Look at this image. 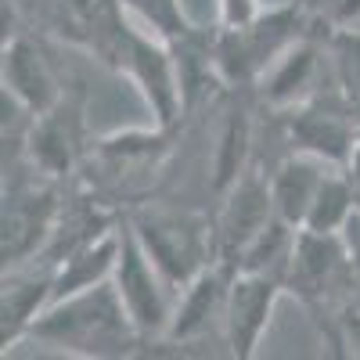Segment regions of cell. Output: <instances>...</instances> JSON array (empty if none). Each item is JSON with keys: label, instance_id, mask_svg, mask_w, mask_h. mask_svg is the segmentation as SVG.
Wrapping results in <instances>:
<instances>
[{"label": "cell", "instance_id": "obj_11", "mask_svg": "<svg viewBox=\"0 0 360 360\" xmlns=\"http://www.w3.org/2000/svg\"><path fill=\"white\" fill-rule=\"evenodd\" d=\"M54 303V263L29 259L4 270L0 285V353L33 335V324Z\"/></svg>", "mask_w": 360, "mask_h": 360}, {"label": "cell", "instance_id": "obj_26", "mask_svg": "<svg viewBox=\"0 0 360 360\" xmlns=\"http://www.w3.org/2000/svg\"><path fill=\"white\" fill-rule=\"evenodd\" d=\"M353 22H360V0H339L335 25H353Z\"/></svg>", "mask_w": 360, "mask_h": 360}, {"label": "cell", "instance_id": "obj_5", "mask_svg": "<svg viewBox=\"0 0 360 360\" xmlns=\"http://www.w3.org/2000/svg\"><path fill=\"white\" fill-rule=\"evenodd\" d=\"M285 292H292L314 314V321H324L335 310H342L346 303H353L360 285H356V274L349 266L339 231L332 234V231L299 227L295 252L285 274Z\"/></svg>", "mask_w": 360, "mask_h": 360}, {"label": "cell", "instance_id": "obj_27", "mask_svg": "<svg viewBox=\"0 0 360 360\" xmlns=\"http://www.w3.org/2000/svg\"><path fill=\"white\" fill-rule=\"evenodd\" d=\"M346 173L353 176L356 195H360V134H356V144H353V155H349V162H346Z\"/></svg>", "mask_w": 360, "mask_h": 360}, {"label": "cell", "instance_id": "obj_18", "mask_svg": "<svg viewBox=\"0 0 360 360\" xmlns=\"http://www.w3.org/2000/svg\"><path fill=\"white\" fill-rule=\"evenodd\" d=\"M295 238H299V227H292L288 220L274 217L259 231L256 242L245 249V256L238 259V270H252V274H266V278L285 281L292 252H295Z\"/></svg>", "mask_w": 360, "mask_h": 360}, {"label": "cell", "instance_id": "obj_17", "mask_svg": "<svg viewBox=\"0 0 360 360\" xmlns=\"http://www.w3.org/2000/svg\"><path fill=\"white\" fill-rule=\"evenodd\" d=\"M119 242H123V224L58 259L54 263V299L83 292L90 285H101V281H112L115 263H119Z\"/></svg>", "mask_w": 360, "mask_h": 360}, {"label": "cell", "instance_id": "obj_9", "mask_svg": "<svg viewBox=\"0 0 360 360\" xmlns=\"http://www.w3.org/2000/svg\"><path fill=\"white\" fill-rule=\"evenodd\" d=\"M281 295H285V281L252 274V270H234L231 292H227V310H224V339L231 346V356H238V360L256 356Z\"/></svg>", "mask_w": 360, "mask_h": 360}, {"label": "cell", "instance_id": "obj_23", "mask_svg": "<svg viewBox=\"0 0 360 360\" xmlns=\"http://www.w3.org/2000/svg\"><path fill=\"white\" fill-rule=\"evenodd\" d=\"M324 342L332 346L335 356H353L360 360V303L353 299V303H346L342 310H335L332 317L317 321Z\"/></svg>", "mask_w": 360, "mask_h": 360}, {"label": "cell", "instance_id": "obj_25", "mask_svg": "<svg viewBox=\"0 0 360 360\" xmlns=\"http://www.w3.org/2000/svg\"><path fill=\"white\" fill-rule=\"evenodd\" d=\"M342 245H346V256H349V266L356 274V285H360V205L353 209V217L342 224Z\"/></svg>", "mask_w": 360, "mask_h": 360}, {"label": "cell", "instance_id": "obj_16", "mask_svg": "<svg viewBox=\"0 0 360 360\" xmlns=\"http://www.w3.org/2000/svg\"><path fill=\"white\" fill-rule=\"evenodd\" d=\"M335 166L332 162H324L310 152H295L288 155L274 176H270V195H274V213L281 220H288L292 227H303L307 224V213H310V205L324 184V176L332 173Z\"/></svg>", "mask_w": 360, "mask_h": 360}, {"label": "cell", "instance_id": "obj_20", "mask_svg": "<svg viewBox=\"0 0 360 360\" xmlns=\"http://www.w3.org/2000/svg\"><path fill=\"white\" fill-rule=\"evenodd\" d=\"M123 8L141 29H148L166 44H180L198 33L180 0H123Z\"/></svg>", "mask_w": 360, "mask_h": 360}, {"label": "cell", "instance_id": "obj_28", "mask_svg": "<svg viewBox=\"0 0 360 360\" xmlns=\"http://www.w3.org/2000/svg\"><path fill=\"white\" fill-rule=\"evenodd\" d=\"M356 303H360V292H356Z\"/></svg>", "mask_w": 360, "mask_h": 360}, {"label": "cell", "instance_id": "obj_7", "mask_svg": "<svg viewBox=\"0 0 360 360\" xmlns=\"http://www.w3.org/2000/svg\"><path fill=\"white\" fill-rule=\"evenodd\" d=\"M112 285L123 295V303L137 324V332L148 339V346L162 342L176 310V288L166 281L155 259L144 252L130 224H123V242H119V263H115Z\"/></svg>", "mask_w": 360, "mask_h": 360}, {"label": "cell", "instance_id": "obj_6", "mask_svg": "<svg viewBox=\"0 0 360 360\" xmlns=\"http://www.w3.org/2000/svg\"><path fill=\"white\" fill-rule=\"evenodd\" d=\"M112 69H119L141 90L144 105L155 115V127L176 130L180 115L188 112V101H184V83H180V65H176L173 44L152 37L148 29H141L130 18L123 47H119Z\"/></svg>", "mask_w": 360, "mask_h": 360}, {"label": "cell", "instance_id": "obj_15", "mask_svg": "<svg viewBox=\"0 0 360 360\" xmlns=\"http://www.w3.org/2000/svg\"><path fill=\"white\" fill-rule=\"evenodd\" d=\"M317 79H321V51L310 40H299L259 79L263 101L270 108H278V112H288V108H295V105H303V101L321 94Z\"/></svg>", "mask_w": 360, "mask_h": 360}, {"label": "cell", "instance_id": "obj_10", "mask_svg": "<svg viewBox=\"0 0 360 360\" xmlns=\"http://www.w3.org/2000/svg\"><path fill=\"white\" fill-rule=\"evenodd\" d=\"M274 195L270 180L256 173H242L234 184L224 191V209L213 220L217 227V263H227L238 270V259L259 238V231L274 220Z\"/></svg>", "mask_w": 360, "mask_h": 360}, {"label": "cell", "instance_id": "obj_14", "mask_svg": "<svg viewBox=\"0 0 360 360\" xmlns=\"http://www.w3.org/2000/svg\"><path fill=\"white\" fill-rule=\"evenodd\" d=\"M76 155H79V115L69 112L65 101L33 119L25 137V159L37 169L62 180L72 173Z\"/></svg>", "mask_w": 360, "mask_h": 360}, {"label": "cell", "instance_id": "obj_24", "mask_svg": "<svg viewBox=\"0 0 360 360\" xmlns=\"http://www.w3.org/2000/svg\"><path fill=\"white\" fill-rule=\"evenodd\" d=\"M259 0H220V29H242L252 18H259Z\"/></svg>", "mask_w": 360, "mask_h": 360}, {"label": "cell", "instance_id": "obj_21", "mask_svg": "<svg viewBox=\"0 0 360 360\" xmlns=\"http://www.w3.org/2000/svg\"><path fill=\"white\" fill-rule=\"evenodd\" d=\"M328 51H332V79H335L339 98L360 119V29L335 25Z\"/></svg>", "mask_w": 360, "mask_h": 360}, {"label": "cell", "instance_id": "obj_12", "mask_svg": "<svg viewBox=\"0 0 360 360\" xmlns=\"http://www.w3.org/2000/svg\"><path fill=\"white\" fill-rule=\"evenodd\" d=\"M231 278L234 266L227 263H213L209 270L184 285L176 292V310L169 321V332L162 342H198L202 335H209L213 328L224 332V310H227V292H231Z\"/></svg>", "mask_w": 360, "mask_h": 360}, {"label": "cell", "instance_id": "obj_8", "mask_svg": "<svg viewBox=\"0 0 360 360\" xmlns=\"http://www.w3.org/2000/svg\"><path fill=\"white\" fill-rule=\"evenodd\" d=\"M281 115H285V130H288V141L295 152H310L324 162L346 169L356 134H360V119L346 108L335 86H332V94L321 90L317 98L295 105Z\"/></svg>", "mask_w": 360, "mask_h": 360}, {"label": "cell", "instance_id": "obj_4", "mask_svg": "<svg viewBox=\"0 0 360 360\" xmlns=\"http://www.w3.org/2000/svg\"><path fill=\"white\" fill-rule=\"evenodd\" d=\"M62 205L65 202L58 176H47L33 162H29V173H22L18 162L4 166V242H0L4 270L44 256Z\"/></svg>", "mask_w": 360, "mask_h": 360}, {"label": "cell", "instance_id": "obj_22", "mask_svg": "<svg viewBox=\"0 0 360 360\" xmlns=\"http://www.w3.org/2000/svg\"><path fill=\"white\" fill-rule=\"evenodd\" d=\"M249 144H252V127H249V115L245 112H231L227 127L220 134V148H217V162H213V188L224 195L231 184L245 169L249 162Z\"/></svg>", "mask_w": 360, "mask_h": 360}, {"label": "cell", "instance_id": "obj_3", "mask_svg": "<svg viewBox=\"0 0 360 360\" xmlns=\"http://www.w3.org/2000/svg\"><path fill=\"white\" fill-rule=\"evenodd\" d=\"M307 37V8L303 0H288L278 8H263L242 29H220L213 40V62L220 83L249 86L259 83L278 58Z\"/></svg>", "mask_w": 360, "mask_h": 360}, {"label": "cell", "instance_id": "obj_1", "mask_svg": "<svg viewBox=\"0 0 360 360\" xmlns=\"http://www.w3.org/2000/svg\"><path fill=\"white\" fill-rule=\"evenodd\" d=\"M29 339L54 346L69 356H86V360L134 356L141 353V346H148V339L137 332L123 295H119L112 281L54 299L33 324Z\"/></svg>", "mask_w": 360, "mask_h": 360}, {"label": "cell", "instance_id": "obj_13", "mask_svg": "<svg viewBox=\"0 0 360 360\" xmlns=\"http://www.w3.org/2000/svg\"><path fill=\"white\" fill-rule=\"evenodd\" d=\"M0 83H4V94H11L29 115H44V112H51V108H58L65 101L54 69L47 65V58L40 54V47L33 40L22 37V33L4 40Z\"/></svg>", "mask_w": 360, "mask_h": 360}, {"label": "cell", "instance_id": "obj_19", "mask_svg": "<svg viewBox=\"0 0 360 360\" xmlns=\"http://www.w3.org/2000/svg\"><path fill=\"white\" fill-rule=\"evenodd\" d=\"M360 205V195H356V184H353V176L335 166L332 173L324 176V184L310 205V213H307V231H342V224L353 217V209Z\"/></svg>", "mask_w": 360, "mask_h": 360}, {"label": "cell", "instance_id": "obj_2", "mask_svg": "<svg viewBox=\"0 0 360 360\" xmlns=\"http://www.w3.org/2000/svg\"><path fill=\"white\" fill-rule=\"evenodd\" d=\"M130 231L176 292L217 263V227L195 209L162 202L137 205L130 213Z\"/></svg>", "mask_w": 360, "mask_h": 360}]
</instances>
